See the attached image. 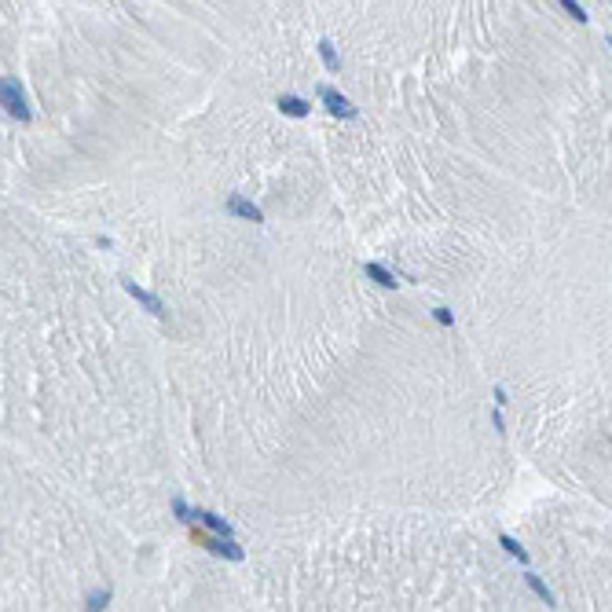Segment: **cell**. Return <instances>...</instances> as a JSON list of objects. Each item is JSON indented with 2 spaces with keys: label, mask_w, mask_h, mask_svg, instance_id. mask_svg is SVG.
Returning <instances> with one entry per match:
<instances>
[{
  "label": "cell",
  "mask_w": 612,
  "mask_h": 612,
  "mask_svg": "<svg viewBox=\"0 0 612 612\" xmlns=\"http://www.w3.org/2000/svg\"><path fill=\"white\" fill-rule=\"evenodd\" d=\"M195 539L205 546L209 554H217V557H227V561H242V546H235L231 539H224V536H209V532H195Z\"/></svg>",
  "instance_id": "2"
},
{
  "label": "cell",
  "mask_w": 612,
  "mask_h": 612,
  "mask_svg": "<svg viewBox=\"0 0 612 612\" xmlns=\"http://www.w3.org/2000/svg\"><path fill=\"white\" fill-rule=\"evenodd\" d=\"M276 107H279L286 118H308V110H312L301 96H279V99H276Z\"/></svg>",
  "instance_id": "7"
},
{
  "label": "cell",
  "mask_w": 612,
  "mask_h": 612,
  "mask_svg": "<svg viewBox=\"0 0 612 612\" xmlns=\"http://www.w3.org/2000/svg\"><path fill=\"white\" fill-rule=\"evenodd\" d=\"M499 543H502V550H506V554H514L521 565H528V561H532V557H528V550H524V546H521L514 536H506V532H502V536H499Z\"/></svg>",
  "instance_id": "9"
},
{
  "label": "cell",
  "mask_w": 612,
  "mask_h": 612,
  "mask_svg": "<svg viewBox=\"0 0 612 612\" xmlns=\"http://www.w3.org/2000/svg\"><path fill=\"white\" fill-rule=\"evenodd\" d=\"M195 514V521H202L209 532H217V536H224V539H231V524L220 517V514H213V510H191Z\"/></svg>",
  "instance_id": "6"
},
{
  "label": "cell",
  "mask_w": 612,
  "mask_h": 612,
  "mask_svg": "<svg viewBox=\"0 0 612 612\" xmlns=\"http://www.w3.org/2000/svg\"><path fill=\"white\" fill-rule=\"evenodd\" d=\"M125 290H129L132 293V298L147 308V312H151V315H158V319H165V305L154 298V293L151 290H143V286H136V283H129V279H125Z\"/></svg>",
  "instance_id": "5"
},
{
  "label": "cell",
  "mask_w": 612,
  "mask_h": 612,
  "mask_svg": "<svg viewBox=\"0 0 612 612\" xmlns=\"http://www.w3.org/2000/svg\"><path fill=\"white\" fill-rule=\"evenodd\" d=\"M224 209H227L231 217H242V220H249V224H264V213H261V209L253 205V202H246L242 195H231V198L224 202Z\"/></svg>",
  "instance_id": "3"
},
{
  "label": "cell",
  "mask_w": 612,
  "mask_h": 612,
  "mask_svg": "<svg viewBox=\"0 0 612 612\" xmlns=\"http://www.w3.org/2000/svg\"><path fill=\"white\" fill-rule=\"evenodd\" d=\"M433 315H436V323H440V327H451V323H455V315H451V308H436Z\"/></svg>",
  "instance_id": "15"
},
{
  "label": "cell",
  "mask_w": 612,
  "mask_h": 612,
  "mask_svg": "<svg viewBox=\"0 0 612 612\" xmlns=\"http://www.w3.org/2000/svg\"><path fill=\"white\" fill-rule=\"evenodd\" d=\"M363 271H367V276H370L378 286H385V290H396V286H400V279L392 276L389 268H382V264H370V261H367V264H363Z\"/></svg>",
  "instance_id": "8"
},
{
  "label": "cell",
  "mask_w": 612,
  "mask_h": 612,
  "mask_svg": "<svg viewBox=\"0 0 612 612\" xmlns=\"http://www.w3.org/2000/svg\"><path fill=\"white\" fill-rule=\"evenodd\" d=\"M0 107H4L11 118L30 121V107H26V92L15 77H0Z\"/></svg>",
  "instance_id": "1"
},
{
  "label": "cell",
  "mask_w": 612,
  "mask_h": 612,
  "mask_svg": "<svg viewBox=\"0 0 612 612\" xmlns=\"http://www.w3.org/2000/svg\"><path fill=\"white\" fill-rule=\"evenodd\" d=\"M319 55H323V62H327V70H330V74L341 70V59H337V52H334L330 40H319Z\"/></svg>",
  "instance_id": "10"
},
{
  "label": "cell",
  "mask_w": 612,
  "mask_h": 612,
  "mask_svg": "<svg viewBox=\"0 0 612 612\" xmlns=\"http://www.w3.org/2000/svg\"><path fill=\"white\" fill-rule=\"evenodd\" d=\"M110 605V590H92L89 594V608H107Z\"/></svg>",
  "instance_id": "14"
},
{
  "label": "cell",
  "mask_w": 612,
  "mask_h": 612,
  "mask_svg": "<svg viewBox=\"0 0 612 612\" xmlns=\"http://www.w3.org/2000/svg\"><path fill=\"white\" fill-rule=\"evenodd\" d=\"M524 579H528V586L536 590V594H539V598H543L546 605H550V608H554V594H550V586H546V583H543V579H539L536 572H528V576H524Z\"/></svg>",
  "instance_id": "11"
},
{
  "label": "cell",
  "mask_w": 612,
  "mask_h": 612,
  "mask_svg": "<svg viewBox=\"0 0 612 612\" xmlns=\"http://www.w3.org/2000/svg\"><path fill=\"white\" fill-rule=\"evenodd\" d=\"M557 4H561L568 15H572L576 23H586V11H583V4H579V0H557Z\"/></svg>",
  "instance_id": "13"
},
{
  "label": "cell",
  "mask_w": 612,
  "mask_h": 612,
  "mask_svg": "<svg viewBox=\"0 0 612 612\" xmlns=\"http://www.w3.org/2000/svg\"><path fill=\"white\" fill-rule=\"evenodd\" d=\"M173 514H176V521H183V524H195V514H191V506H187L183 499H173Z\"/></svg>",
  "instance_id": "12"
},
{
  "label": "cell",
  "mask_w": 612,
  "mask_h": 612,
  "mask_svg": "<svg viewBox=\"0 0 612 612\" xmlns=\"http://www.w3.org/2000/svg\"><path fill=\"white\" fill-rule=\"evenodd\" d=\"M319 99L327 103V110H330L334 118H356V114H360V110H356L352 103H348L341 92H337V89H319Z\"/></svg>",
  "instance_id": "4"
}]
</instances>
